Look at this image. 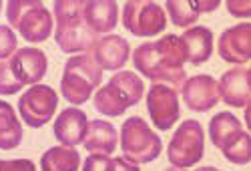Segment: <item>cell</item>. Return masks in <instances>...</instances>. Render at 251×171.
<instances>
[{"instance_id": "cell-15", "label": "cell", "mask_w": 251, "mask_h": 171, "mask_svg": "<svg viewBox=\"0 0 251 171\" xmlns=\"http://www.w3.org/2000/svg\"><path fill=\"white\" fill-rule=\"evenodd\" d=\"M93 55L104 71H121L129 60L131 47L129 40L119 34H104L97 40Z\"/></svg>"}, {"instance_id": "cell-16", "label": "cell", "mask_w": 251, "mask_h": 171, "mask_svg": "<svg viewBox=\"0 0 251 171\" xmlns=\"http://www.w3.org/2000/svg\"><path fill=\"white\" fill-rule=\"evenodd\" d=\"M87 125H89L87 113L76 109V107H69V109L58 113V117L52 125L54 139L62 145L75 147V145L82 143V139H85Z\"/></svg>"}, {"instance_id": "cell-19", "label": "cell", "mask_w": 251, "mask_h": 171, "mask_svg": "<svg viewBox=\"0 0 251 171\" xmlns=\"http://www.w3.org/2000/svg\"><path fill=\"white\" fill-rule=\"evenodd\" d=\"M243 127L241 121L233 115V113H217L213 115V119L209 121V137H211V143L223 151L225 147L233 145L241 135H243Z\"/></svg>"}, {"instance_id": "cell-28", "label": "cell", "mask_w": 251, "mask_h": 171, "mask_svg": "<svg viewBox=\"0 0 251 171\" xmlns=\"http://www.w3.org/2000/svg\"><path fill=\"white\" fill-rule=\"evenodd\" d=\"M197 4H199V8H201V12H213V10H217L219 8V4H221V0H197Z\"/></svg>"}, {"instance_id": "cell-30", "label": "cell", "mask_w": 251, "mask_h": 171, "mask_svg": "<svg viewBox=\"0 0 251 171\" xmlns=\"http://www.w3.org/2000/svg\"><path fill=\"white\" fill-rule=\"evenodd\" d=\"M245 125H247V129L251 131V103L245 107Z\"/></svg>"}, {"instance_id": "cell-25", "label": "cell", "mask_w": 251, "mask_h": 171, "mask_svg": "<svg viewBox=\"0 0 251 171\" xmlns=\"http://www.w3.org/2000/svg\"><path fill=\"white\" fill-rule=\"evenodd\" d=\"M221 153L227 161H231L235 165H247L251 161V135L243 133L233 145L225 147Z\"/></svg>"}, {"instance_id": "cell-10", "label": "cell", "mask_w": 251, "mask_h": 171, "mask_svg": "<svg viewBox=\"0 0 251 171\" xmlns=\"http://www.w3.org/2000/svg\"><path fill=\"white\" fill-rule=\"evenodd\" d=\"M56 107H58V97L54 89L40 83L30 85V89L25 91L18 99V113L32 129L47 125L52 119Z\"/></svg>"}, {"instance_id": "cell-8", "label": "cell", "mask_w": 251, "mask_h": 171, "mask_svg": "<svg viewBox=\"0 0 251 171\" xmlns=\"http://www.w3.org/2000/svg\"><path fill=\"white\" fill-rule=\"evenodd\" d=\"M203 153H205V131L201 123L195 119L183 121L173 133L169 147H167L169 163L177 169H187L197 165L203 159Z\"/></svg>"}, {"instance_id": "cell-20", "label": "cell", "mask_w": 251, "mask_h": 171, "mask_svg": "<svg viewBox=\"0 0 251 171\" xmlns=\"http://www.w3.org/2000/svg\"><path fill=\"white\" fill-rule=\"evenodd\" d=\"M87 23L95 32H111L119 23V6L117 0H89L87 10Z\"/></svg>"}, {"instance_id": "cell-24", "label": "cell", "mask_w": 251, "mask_h": 171, "mask_svg": "<svg viewBox=\"0 0 251 171\" xmlns=\"http://www.w3.org/2000/svg\"><path fill=\"white\" fill-rule=\"evenodd\" d=\"M82 169H85V171H117V169H123V171H137L139 165H137V163H131L129 159L91 153V155L85 159V163H82Z\"/></svg>"}, {"instance_id": "cell-27", "label": "cell", "mask_w": 251, "mask_h": 171, "mask_svg": "<svg viewBox=\"0 0 251 171\" xmlns=\"http://www.w3.org/2000/svg\"><path fill=\"white\" fill-rule=\"evenodd\" d=\"M225 8L235 18H251V0H225Z\"/></svg>"}, {"instance_id": "cell-29", "label": "cell", "mask_w": 251, "mask_h": 171, "mask_svg": "<svg viewBox=\"0 0 251 171\" xmlns=\"http://www.w3.org/2000/svg\"><path fill=\"white\" fill-rule=\"evenodd\" d=\"M2 169H12V167H26V169H34L32 163H28L26 159H10V161H2L0 165Z\"/></svg>"}, {"instance_id": "cell-26", "label": "cell", "mask_w": 251, "mask_h": 171, "mask_svg": "<svg viewBox=\"0 0 251 171\" xmlns=\"http://www.w3.org/2000/svg\"><path fill=\"white\" fill-rule=\"evenodd\" d=\"M18 51L16 45V34L12 32L10 25H2L0 27V58H10L14 53Z\"/></svg>"}, {"instance_id": "cell-5", "label": "cell", "mask_w": 251, "mask_h": 171, "mask_svg": "<svg viewBox=\"0 0 251 171\" xmlns=\"http://www.w3.org/2000/svg\"><path fill=\"white\" fill-rule=\"evenodd\" d=\"M145 95V85L133 71H119L95 93V109L107 117H121Z\"/></svg>"}, {"instance_id": "cell-14", "label": "cell", "mask_w": 251, "mask_h": 171, "mask_svg": "<svg viewBox=\"0 0 251 171\" xmlns=\"http://www.w3.org/2000/svg\"><path fill=\"white\" fill-rule=\"evenodd\" d=\"M221 101L229 107H247L251 103V85L247 79V69L237 65L221 75L219 79Z\"/></svg>"}, {"instance_id": "cell-18", "label": "cell", "mask_w": 251, "mask_h": 171, "mask_svg": "<svg viewBox=\"0 0 251 171\" xmlns=\"http://www.w3.org/2000/svg\"><path fill=\"white\" fill-rule=\"evenodd\" d=\"M183 47L187 53V62L203 65L213 55V32L207 27H189L183 34Z\"/></svg>"}, {"instance_id": "cell-13", "label": "cell", "mask_w": 251, "mask_h": 171, "mask_svg": "<svg viewBox=\"0 0 251 171\" xmlns=\"http://www.w3.org/2000/svg\"><path fill=\"white\" fill-rule=\"evenodd\" d=\"M217 53L229 65H243L251 60V23L225 28L217 42Z\"/></svg>"}, {"instance_id": "cell-23", "label": "cell", "mask_w": 251, "mask_h": 171, "mask_svg": "<svg viewBox=\"0 0 251 171\" xmlns=\"http://www.w3.org/2000/svg\"><path fill=\"white\" fill-rule=\"evenodd\" d=\"M167 16H171V23L181 28H189L197 23L201 8L197 0H165Z\"/></svg>"}, {"instance_id": "cell-22", "label": "cell", "mask_w": 251, "mask_h": 171, "mask_svg": "<svg viewBox=\"0 0 251 171\" xmlns=\"http://www.w3.org/2000/svg\"><path fill=\"white\" fill-rule=\"evenodd\" d=\"M23 143V125H20L12 105L2 101L0 103V149L10 151Z\"/></svg>"}, {"instance_id": "cell-9", "label": "cell", "mask_w": 251, "mask_h": 171, "mask_svg": "<svg viewBox=\"0 0 251 171\" xmlns=\"http://www.w3.org/2000/svg\"><path fill=\"white\" fill-rule=\"evenodd\" d=\"M123 27L135 36H155L167 28V14L155 0H127Z\"/></svg>"}, {"instance_id": "cell-6", "label": "cell", "mask_w": 251, "mask_h": 171, "mask_svg": "<svg viewBox=\"0 0 251 171\" xmlns=\"http://www.w3.org/2000/svg\"><path fill=\"white\" fill-rule=\"evenodd\" d=\"M8 25L16 28L26 42H45L52 34L54 14L43 4V0H8L6 2Z\"/></svg>"}, {"instance_id": "cell-12", "label": "cell", "mask_w": 251, "mask_h": 171, "mask_svg": "<svg viewBox=\"0 0 251 171\" xmlns=\"http://www.w3.org/2000/svg\"><path fill=\"white\" fill-rule=\"evenodd\" d=\"M185 105L195 113H207L221 101L219 83L211 75H195L185 79L181 87Z\"/></svg>"}, {"instance_id": "cell-2", "label": "cell", "mask_w": 251, "mask_h": 171, "mask_svg": "<svg viewBox=\"0 0 251 171\" xmlns=\"http://www.w3.org/2000/svg\"><path fill=\"white\" fill-rule=\"evenodd\" d=\"M87 4L89 0H54V42L62 53H93L99 32H95L87 23Z\"/></svg>"}, {"instance_id": "cell-7", "label": "cell", "mask_w": 251, "mask_h": 171, "mask_svg": "<svg viewBox=\"0 0 251 171\" xmlns=\"http://www.w3.org/2000/svg\"><path fill=\"white\" fill-rule=\"evenodd\" d=\"M163 141L143 117H129L121 125V151L131 163H151L161 155Z\"/></svg>"}, {"instance_id": "cell-3", "label": "cell", "mask_w": 251, "mask_h": 171, "mask_svg": "<svg viewBox=\"0 0 251 171\" xmlns=\"http://www.w3.org/2000/svg\"><path fill=\"white\" fill-rule=\"evenodd\" d=\"M47 69L49 58L40 49H18L10 58L0 62V95L8 97L18 93L26 85H36L45 79Z\"/></svg>"}, {"instance_id": "cell-4", "label": "cell", "mask_w": 251, "mask_h": 171, "mask_svg": "<svg viewBox=\"0 0 251 171\" xmlns=\"http://www.w3.org/2000/svg\"><path fill=\"white\" fill-rule=\"evenodd\" d=\"M102 67L91 53H82L76 57H71L62 71V81H60V93L69 103L73 105H82L87 103L93 93L99 89L102 81Z\"/></svg>"}, {"instance_id": "cell-21", "label": "cell", "mask_w": 251, "mask_h": 171, "mask_svg": "<svg viewBox=\"0 0 251 171\" xmlns=\"http://www.w3.org/2000/svg\"><path fill=\"white\" fill-rule=\"evenodd\" d=\"M80 167V155L71 145L50 147L40 157V169L43 171H76Z\"/></svg>"}, {"instance_id": "cell-1", "label": "cell", "mask_w": 251, "mask_h": 171, "mask_svg": "<svg viewBox=\"0 0 251 171\" xmlns=\"http://www.w3.org/2000/svg\"><path fill=\"white\" fill-rule=\"evenodd\" d=\"M187 53L183 40L177 34H165L159 40L143 42L133 51L135 69L155 83H167L171 87H183L187 79L185 73Z\"/></svg>"}, {"instance_id": "cell-11", "label": "cell", "mask_w": 251, "mask_h": 171, "mask_svg": "<svg viewBox=\"0 0 251 171\" xmlns=\"http://www.w3.org/2000/svg\"><path fill=\"white\" fill-rule=\"evenodd\" d=\"M147 111L153 125L161 131H167L179 121V97L175 87L167 83H153L147 93Z\"/></svg>"}, {"instance_id": "cell-17", "label": "cell", "mask_w": 251, "mask_h": 171, "mask_svg": "<svg viewBox=\"0 0 251 171\" xmlns=\"http://www.w3.org/2000/svg\"><path fill=\"white\" fill-rule=\"evenodd\" d=\"M117 129L113 127V123L102 121V119H95L89 121L87 125V133L82 139V145L89 153H97V155H111L117 149Z\"/></svg>"}, {"instance_id": "cell-31", "label": "cell", "mask_w": 251, "mask_h": 171, "mask_svg": "<svg viewBox=\"0 0 251 171\" xmlns=\"http://www.w3.org/2000/svg\"><path fill=\"white\" fill-rule=\"evenodd\" d=\"M247 79H249V85H251V67L247 69Z\"/></svg>"}]
</instances>
